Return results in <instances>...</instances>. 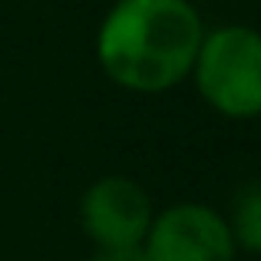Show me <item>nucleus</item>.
Here are the masks:
<instances>
[{
	"label": "nucleus",
	"mask_w": 261,
	"mask_h": 261,
	"mask_svg": "<svg viewBox=\"0 0 261 261\" xmlns=\"http://www.w3.org/2000/svg\"><path fill=\"white\" fill-rule=\"evenodd\" d=\"M155 205L149 192L129 175H99L80 195L76 218L93 248L142 245Z\"/></svg>",
	"instance_id": "4"
},
{
	"label": "nucleus",
	"mask_w": 261,
	"mask_h": 261,
	"mask_svg": "<svg viewBox=\"0 0 261 261\" xmlns=\"http://www.w3.org/2000/svg\"><path fill=\"white\" fill-rule=\"evenodd\" d=\"M189 80L208 109L235 122L261 113V37L248 23L205 30Z\"/></svg>",
	"instance_id": "2"
},
{
	"label": "nucleus",
	"mask_w": 261,
	"mask_h": 261,
	"mask_svg": "<svg viewBox=\"0 0 261 261\" xmlns=\"http://www.w3.org/2000/svg\"><path fill=\"white\" fill-rule=\"evenodd\" d=\"M89 261H146L142 245H113V248H93Z\"/></svg>",
	"instance_id": "6"
},
{
	"label": "nucleus",
	"mask_w": 261,
	"mask_h": 261,
	"mask_svg": "<svg viewBox=\"0 0 261 261\" xmlns=\"http://www.w3.org/2000/svg\"><path fill=\"white\" fill-rule=\"evenodd\" d=\"M146 261H235L238 245L228 218L205 202H175L155 212L146 238Z\"/></svg>",
	"instance_id": "3"
},
{
	"label": "nucleus",
	"mask_w": 261,
	"mask_h": 261,
	"mask_svg": "<svg viewBox=\"0 0 261 261\" xmlns=\"http://www.w3.org/2000/svg\"><path fill=\"white\" fill-rule=\"evenodd\" d=\"M202 37L192 0H116L96 30V63L113 86L159 96L189 80Z\"/></svg>",
	"instance_id": "1"
},
{
	"label": "nucleus",
	"mask_w": 261,
	"mask_h": 261,
	"mask_svg": "<svg viewBox=\"0 0 261 261\" xmlns=\"http://www.w3.org/2000/svg\"><path fill=\"white\" fill-rule=\"evenodd\" d=\"M231 225L238 251L245 255H258L261 251V185L248 182L231 202V215H225Z\"/></svg>",
	"instance_id": "5"
}]
</instances>
